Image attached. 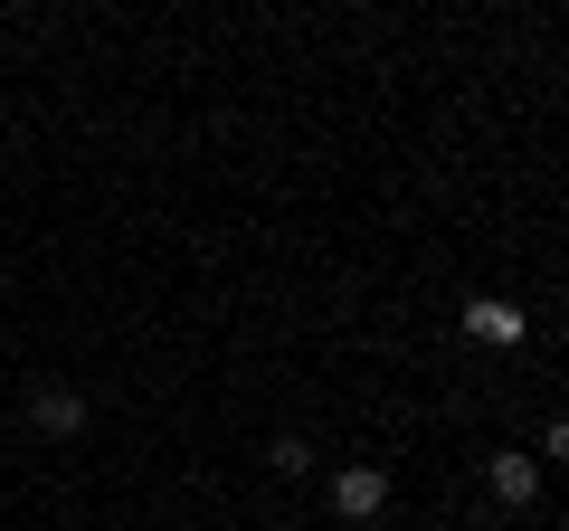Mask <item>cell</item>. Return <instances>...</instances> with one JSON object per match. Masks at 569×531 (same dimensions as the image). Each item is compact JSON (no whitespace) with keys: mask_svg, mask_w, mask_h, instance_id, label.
Here are the masks:
<instances>
[{"mask_svg":"<svg viewBox=\"0 0 569 531\" xmlns=\"http://www.w3.org/2000/svg\"><path fill=\"white\" fill-rule=\"evenodd\" d=\"M20 409H29L39 437H86V389H67V380H29Z\"/></svg>","mask_w":569,"mask_h":531,"instance_id":"6da1fadb","label":"cell"},{"mask_svg":"<svg viewBox=\"0 0 569 531\" xmlns=\"http://www.w3.org/2000/svg\"><path fill=\"white\" fill-rule=\"evenodd\" d=\"M332 512L342 522H380L389 512V465H342L332 474Z\"/></svg>","mask_w":569,"mask_h":531,"instance_id":"7a4b0ae2","label":"cell"},{"mask_svg":"<svg viewBox=\"0 0 569 531\" xmlns=\"http://www.w3.org/2000/svg\"><path fill=\"white\" fill-rule=\"evenodd\" d=\"M485 484H493V493H503V503H512V512H522V503H531V493H541V455H493V465H485Z\"/></svg>","mask_w":569,"mask_h":531,"instance_id":"3957f363","label":"cell"},{"mask_svg":"<svg viewBox=\"0 0 569 531\" xmlns=\"http://www.w3.org/2000/svg\"><path fill=\"white\" fill-rule=\"evenodd\" d=\"M466 332H475V342H522V304H493V294H475V304H466Z\"/></svg>","mask_w":569,"mask_h":531,"instance_id":"277c9868","label":"cell"},{"mask_svg":"<svg viewBox=\"0 0 569 531\" xmlns=\"http://www.w3.org/2000/svg\"><path fill=\"white\" fill-rule=\"evenodd\" d=\"M266 465L295 484V474H313V447H305V437H276V455H266Z\"/></svg>","mask_w":569,"mask_h":531,"instance_id":"5b68a950","label":"cell"},{"mask_svg":"<svg viewBox=\"0 0 569 531\" xmlns=\"http://www.w3.org/2000/svg\"><path fill=\"white\" fill-rule=\"evenodd\" d=\"M276 531H295V522H276Z\"/></svg>","mask_w":569,"mask_h":531,"instance_id":"8992f818","label":"cell"}]
</instances>
